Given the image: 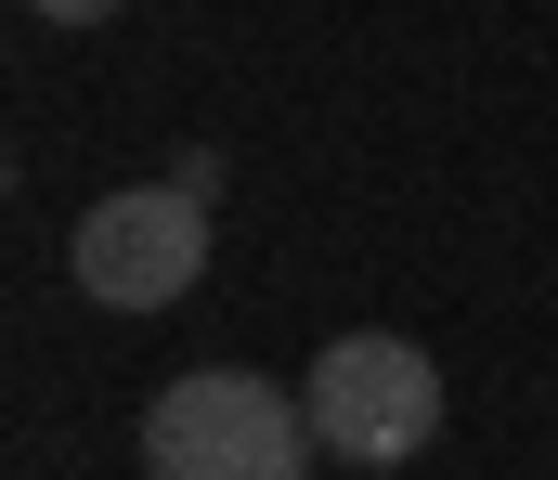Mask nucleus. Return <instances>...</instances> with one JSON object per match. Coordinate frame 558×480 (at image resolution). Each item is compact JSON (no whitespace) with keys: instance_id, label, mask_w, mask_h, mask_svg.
<instances>
[{"instance_id":"nucleus-3","label":"nucleus","mask_w":558,"mask_h":480,"mask_svg":"<svg viewBox=\"0 0 558 480\" xmlns=\"http://www.w3.org/2000/svg\"><path fill=\"white\" fill-rule=\"evenodd\" d=\"M65 273H78L92 312H169V299H195V273H208V195L195 182H131V195L78 208Z\"/></svg>"},{"instance_id":"nucleus-2","label":"nucleus","mask_w":558,"mask_h":480,"mask_svg":"<svg viewBox=\"0 0 558 480\" xmlns=\"http://www.w3.org/2000/svg\"><path fill=\"white\" fill-rule=\"evenodd\" d=\"M299 403H312V442L338 468H403V455H428V429H441V364H428L416 337H390V324H351V337L312 350Z\"/></svg>"},{"instance_id":"nucleus-1","label":"nucleus","mask_w":558,"mask_h":480,"mask_svg":"<svg viewBox=\"0 0 558 480\" xmlns=\"http://www.w3.org/2000/svg\"><path fill=\"white\" fill-rule=\"evenodd\" d=\"M312 455H325L312 403L274 390V377H247V364H208V377L143 403V468L156 480H299Z\"/></svg>"},{"instance_id":"nucleus-4","label":"nucleus","mask_w":558,"mask_h":480,"mask_svg":"<svg viewBox=\"0 0 558 480\" xmlns=\"http://www.w3.org/2000/svg\"><path fill=\"white\" fill-rule=\"evenodd\" d=\"M26 13H39V26H105L118 0H26Z\"/></svg>"}]
</instances>
